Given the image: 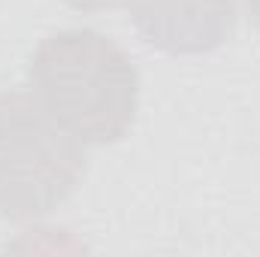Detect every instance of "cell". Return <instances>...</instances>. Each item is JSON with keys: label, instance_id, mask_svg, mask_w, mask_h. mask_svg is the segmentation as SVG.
I'll return each mask as SVG.
<instances>
[{"label": "cell", "instance_id": "1", "mask_svg": "<svg viewBox=\"0 0 260 257\" xmlns=\"http://www.w3.org/2000/svg\"><path fill=\"white\" fill-rule=\"evenodd\" d=\"M27 82L46 112L85 145H112L136 121L139 70L106 34L70 27L43 37Z\"/></svg>", "mask_w": 260, "mask_h": 257}, {"label": "cell", "instance_id": "2", "mask_svg": "<svg viewBox=\"0 0 260 257\" xmlns=\"http://www.w3.org/2000/svg\"><path fill=\"white\" fill-rule=\"evenodd\" d=\"M88 170V145L27 91L0 94V218L24 224L55 212Z\"/></svg>", "mask_w": 260, "mask_h": 257}, {"label": "cell", "instance_id": "3", "mask_svg": "<svg viewBox=\"0 0 260 257\" xmlns=\"http://www.w3.org/2000/svg\"><path fill=\"white\" fill-rule=\"evenodd\" d=\"M136 34L164 55H206L236 34V0H133Z\"/></svg>", "mask_w": 260, "mask_h": 257}, {"label": "cell", "instance_id": "4", "mask_svg": "<svg viewBox=\"0 0 260 257\" xmlns=\"http://www.w3.org/2000/svg\"><path fill=\"white\" fill-rule=\"evenodd\" d=\"M64 3L79 12H106V9H127L133 0H64Z\"/></svg>", "mask_w": 260, "mask_h": 257}, {"label": "cell", "instance_id": "5", "mask_svg": "<svg viewBox=\"0 0 260 257\" xmlns=\"http://www.w3.org/2000/svg\"><path fill=\"white\" fill-rule=\"evenodd\" d=\"M245 6H248V15H251V21L260 27V0H245Z\"/></svg>", "mask_w": 260, "mask_h": 257}]
</instances>
